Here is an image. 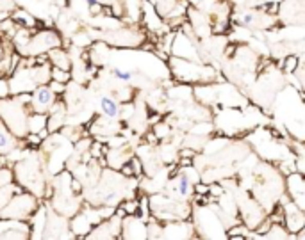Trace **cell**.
Listing matches in <instances>:
<instances>
[{"instance_id": "cell-20", "label": "cell", "mask_w": 305, "mask_h": 240, "mask_svg": "<svg viewBox=\"0 0 305 240\" xmlns=\"http://www.w3.org/2000/svg\"><path fill=\"white\" fill-rule=\"evenodd\" d=\"M150 4L154 6V9L157 11L163 20H166V16L173 11V7L179 4V0H150Z\"/></svg>"}, {"instance_id": "cell-33", "label": "cell", "mask_w": 305, "mask_h": 240, "mask_svg": "<svg viewBox=\"0 0 305 240\" xmlns=\"http://www.w3.org/2000/svg\"><path fill=\"white\" fill-rule=\"evenodd\" d=\"M11 96V89H9V78L0 77V98H7Z\"/></svg>"}, {"instance_id": "cell-34", "label": "cell", "mask_w": 305, "mask_h": 240, "mask_svg": "<svg viewBox=\"0 0 305 240\" xmlns=\"http://www.w3.org/2000/svg\"><path fill=\"white\" fill-rule=\"evenodd\" d=\"M193 192L195 194H209V183H203V182H200L198 180L197 183H193Z\"/></svg>"}, {"instance_id": "cell-8", "label": "cell", "mask_w": 305, "mask_h": 240, "mask_svg": "<svg viewBox=\"0 0 305 240\" xmlns=\"http://www.w3.org/2000/svg\"><path fill=\"white\" fill-rule=\"evenodd\" d=\"M282 210H284V226L289 233H296L305 228V210L296 206L293 201H288L285 198L280 200Z\"/></svg>"}, {"instance_id": "cell-16", "label": "cell", "mask_w": 305, "mask_h": 240, "mask_svg": "<svg viewBox=\"0 0 305 240\" xmlns=\"http://www.w3.org/2000/svg\"><path fill=\"white\" fill-rule=\"evenodd\" d=\"M120 108L122 107L118 105V102L111 96H102L100 98V111L105 119H116L120 114Z\"/></svg>"}, {"instance_id": "cell-7", "label": "cell", "mask_w": 305, "mask_h": 240, "mask_svg": "<svg viewBox=\"0 0 305 240\" xmlns=\"http://www.w3.org/2000/svg\"><path fill=\"white\" fill-rule=\"evenodd\" d=\"M55 102H58V95L48 88V84H40L31 91V108H32V112L47 114Z\"/></svg>"}, {"instance_id": "cell-26", "label": "cell", "mask_w": 305, "mask_h": 240, "mask_svg": "<svg viewBox=\"0 0 305 240\" xmlns=\"http://www.w3.org/2000/svg\"><path fill=\"white\" fill-rule=\"evenodd\" d=\"M154 134H156V137L157 139H166L169 134H171V128H169V125L168 123H163V121H159L156 126H154Z\"/></svg>"}, {"instance_id": "cell-9", "label": "cell", "mask_w": 305, "mask_h": 240, "mask_svg": "<svg viewBox=\"0 0 305 240\" xmlns=\"http://www.w3.org/2000/svg\"><path fill=\"white\" fill-rule=\"evenodd\" d=\"M120 238H146V221H143L138 215H125L122 219V231Z\"/></svg>"}, {"instance_id": "cell-6", "label": "cell", "mask_w": 305, "mask_h": 240, "mask_svg": "<svg viewBox=\"0 0 305 240\" xmlns=\"http://www.w3.org/2000/svg\"><path fill=\"white\" fill-rule=\"evenodd\" d=\"M120 231H122V219L118 215L112 213L111 217L104 219L97 226H93L89 230V233L86 235V238H97V240H115L120 238Z\"/></svg>"}, {"instance_id": "cell-27", "label": "cell", "mask_w": 305, "mask_h": 240, "mask_svg": "<svg viewBox=\"0 0 305 240\" xmlns=\"http://www.w3.org/2000/svg\"><path fill=\"white\" fill-rule=\"evenodd\" d=\"M268 219L271 221V224H284V210H282V205L280 203H277V206H275V210H273V213H271Z\"/></svg>"}, {"instance_id": "cell-19", "label": "cell", "mask_w": 305, "mask_h": 240, "mask_svg": "<svg viewBox=\"0 0 305 240\" xmlns=\"http://www.w3.org/2000/svg\"><path fill=\"white\" fill-rule=\"evenodd\" d=\"M9 16H11V20L20 25V27H27V29L36 27V18L31 16V14L24 9H16L13 14H9Z\"/></svg>"}, {"instance_id": "cell-30", "label": "cell", "mask_w": 305, "mask_h": 240, "mask_svg": "<svg viewBox=\"0 0 305 240\" xmlns=\"http://www.w3.org/2000/svg\"><path fill=\"white\" fill-rule=\"evenodd\" d=\"M91 139H77L75 141V151H77V155H82V153H86L89 149V146H91Z\"/></svg>"}, {"instance_id": "cell-29", "label": "cell", "mask_w": 305, "mask_h": 240, "mask_svg": "<svg viewBox=\"0 0 305 240\" xmlns=\"http://www.w3.org/2000/svg\"><path fill=\"white\" fill-rule=\"evenodd\" d=\"M129 164H130V167H132V171H134V176H138V178H141V176H143V172H145V169H143V164H141V160H139L138 157L130 155Z\"/></svg>"}, {"instance_id": "cell-12", "label": "cell", "mask_w": 305, "mask_h": 240, "mask_svg": "<svg viewBox=\"0 0 305 240\" xmlns=\"http://www.w3.org/2000/svg\"><path fill=\"white\" fill-rule=\"evenodd\" d=\"M143 14H145V21H146V25H148V31L157 32V34H166L169 29H171L166 21L157 14V11L154 9L152 4L146 2V0H143Z\"/></svg>"}, {"instance_id": "cell-21", "label": "cell", "mask_w": 305, "mask_h": 240, "mask_svg": "<svg viewBox=\"0 0 305 240\" xmlns=\"http://www.w3.org/2000/svg\"><path fill=\"white\" fill-rule=\"evenodd\" d=\"M262 238H278V240H284L289 238L288 230L284 228V224H271L270 230L262 235Z\"/></svg>"}, {"instance_id": "cell-1", "label": "cell", "mask_w": 305, "mask_h": 240, "mask_svg": "<svg viewBox=\"0 0 305 240\" xmlns=\"http://www.w3.org/2000/svg\"><path fill=\"white\" fill-rule=\"evenodd\" d=\"M45 164H43V155L41 153H25L24 159L16 160L14 164V182L18 185H22L25 190L32 192L36 198L43 200V190L47 185V180H45Z\"/></svg>"}, {"instance_id": "cell-31", "label": "cell", "mask_w": 305, "mask_h": 240, "mask_svg": "<svg viewBox=\"0 0 305 240\" xmlns=\"http://www.w3.org/2000/svg\"><path fill=\"white\" fill-rule=\"evenodd\" d=\"M24 141H25V144L32 146V148H37V146H41V142H43V139H41L40 136H37V134L27 132V134H25V137H24Z\"/></svg>"}, {"instance_id": "cell-37", "label": "cell", "mask_w": 305, "mask_h": 240, "mask_svg": "<svg viewBox=\"0 0 305 240\" xmlns=\"http://www.w3.org/2000/svg\"><path fill=\"white\" fill-rule=\"evenodd\" d=\"M120 172H122L125 178H134V171H132V167H130L129 162H125L122 167H120Z\"/></svg>"}, {"instance_id": "cell-39", "label": "cell", "mask_w": 305, "mask_h": 240, "mask_svg": "<svg viewBox=\"0 0 305 240\" xmlns=\"http://www.w3.org/2000/svg\"><path fill=\"white\" fill-rule=\"evenodd\" d=\"M91 14L93 16H100L102 14V4H91Z\"/></svg>"}, {"instance_id": "cell-18", "label": "cell", "mask_w": 305, "mask_h": 240, "mask_svg": "<svg viewBox=\"0 0 305 240\" xmlns=\"http://www.w3.org/2000/svg\"><path fill=\"white\" fill-rule=\"evenodd\" d=\"M47 126V114H40V112H31L27 118V132L37 134L41 128Z\"/></svg>"}, {"instance_id": "cell-2", "label": "cell", "mask_w": 305, "mask_h": 240, "mask_svg": "<svg viewBox=\"0 0 305 240\" xmlns=\"http://www.w3.org/2000/svg\"><path fill=\"white\" fill-rule=\"evenodd\" d=\"M168 61L173 75L182 82H213L218 78L216 71L211 66H202L197 61L189 62V59L171 57V55Z\"/></svg>"}, {"instance_id": "cell-17", "label": "cell", "mask_w": 305, "mask_h": 240, "mask_svg": "<svg viewBox=\"0 0 305 240\" xmlns=\"http://www.w3.org/2000/svg\"><path fill=\"white\" fill-rule=\"evenodd\" d=\"M24 190H25L24 187L18 185V183H14V182H11V183H7V185L0 187V208L9 203V200L14 196V194L24 192Z\"/></svg>"}, {"instance_id": "cell-35", "label": "cell", "mask_w": 305, "mask_h": 240, "mask_svg": "<svg viewBox=\"0 0 305 240\" xmlns=\"http://www.w3.org/2000/svg\"><path fill=\"white\" fill-rule=\"evenodd\" d=\"M209 194H211V196H214V198L223 196V194H225V187L218 185V183H213V185H209Z\"/></svg>"}, {"instance_id": "cell-11", "label": "cell", "mask_w": 305, "mask_h": 240, "mask_svg": "<svg viewBox=\"0 0 305 240\" xmlns=\"http://www.w3.org/2000/svg\"><path fill=\"white\" fill-rule=\"evenodd\" d=\"M285 185H288V194L291 196L293 203H295L296 206H300L302 210H305V182H303V172L293 171L291 174H288Z\"/></svg>"}, {"instance_id": "cell-14", "label": "cell", "mask_w": 305, "mask_h": 240, "mask_svg": "<svg viewBox=\"0 0 305 240\" xmlns=\"http://www.w3.org/2000/svg\"><path fill=\"white\" fill-rule=\"evenodd\" d=\"M45 221H47V205H43L40 201L37 208L34 210V213L27 221L29 226H31V238H43Z\"/></svg>"}, {"instance_id": "cell-15", "label": "cell", "mask_w": 305, "mask_h": 240, "mask_svg": "<svg viewBox=\"0 0 305 240\" xmlns=\"http://www.w3.org/2000/svg\"><path fill=\"white\" fill-rule=\"evenodd\" d=\"M47 57H48V62H50L52 66H55V68H61V70H68V71H70V68H71L70 55H68L61 47L52 48V50H48V52H47Z\"/></svg>"}, {"instance_id": "cell-22", "label": "cell", "mask_w": 305, "mask_h": 240, "mask_svg": "<svg viewBox=\"0 0 305 240\" xmlns=\"http://www.w3.org/2000/svg\"><path fill=\"white\" fill-rule=\"evenodd\" d=\"M300 61H302V57L300 55H288L285 59H282V62H280V68L284 73H291L293 75V71L296 70V66L300 64Z\"/></svg>"}, {"instance_id": "cell-10", "label": "cell", "mask_w": 305, "mask_h": 240, "mask_svg": "<svg viewBox=\"0 0 305 240\" xmlns=\"http://www.w3.org/2000/svg\"><path fill=\"white\" fill-rule=\"evenodd\" d=\"M195 237V226L186 219L168 221L161 231V238H191Z\"/></svg>"}, {"instance_id": "cell-13", "label": "cell", "mask_w": 305, "mask_h": 240, "mask_svg": "<svg viewBox=\"0 0 305 240\" xmlns=\"http://www.w3.org/2000/svg\"><path fill=\"white\" fill-rule=\"evenodd\" d=\"M22 146H24L22 139L14 136L0 118V155H7V153H11L16 148H22Z\"/></svg>"}, {"instance_id": "cell-23", "label": "cell", "mask_w": 305, "mask_h": 240, "mask_svg": "<svg viewBox=\"0 0 305 240\" xmlns=\"http://www.w3.org/2000/svg\"><path fill=\"white\" fill-rule=\"evenodd\" d=\"M50 80H58V82H63V84H68V82L71 80V73L68 70H61V68L52 66L50 68Z\"/></svg>"}, {"instance_id": "cell-28", "label": "cell", "mask_w": 305, "mask_h": 240, "mask_svg": "<svg viewBox=\"0 0 305 240\" xmlns=\"http://www.w3.org/2000/svg\"><path fill=\"white\" fill-rule=\"evenodd\" d=\"M14 182V174H13V169H9V167H0V187L2 185H7V183Z\"/></svg>"}, {"instance_id": "cell-24", "label": "cell", "mask_w": 305, "mask_h": 240, "mask_svg": "<svg viewBox=\"0 0 305 240\" xmlns=\"http://www.w3.org/2000/svg\"><path fill=\"white\" fill-rule=\"evenodd\" d=\"M111 73H112V77H115L116 80H120V82H132L134 77H136L134 71L122 70V68H112Z\"/></svg>"}, {"instance_id": "cell-4", "label": "cell", "mask_w": 305, "mask_h": 240, "mask_svg": "<svg viewBox=\"0 0 305 240\" xmlns=\"http://www.w3.org/2000/svg\"><path fill=\"white\" fill-rule=\"evenodd\" d=\"M63 45V39L55 31H41L31 36L27 47L24 48L22 57H34L37 54H47L52 48H58Z\"/></svg>"}, {"instance_id": "cell-3", "label": "cell", "mask_w": 305, "mask_h": 240, "mask_svg": "<svg viewBox=\"0 0 305 240\" xmlns=\"http://www.w3.org/2000/svg\"><path fill=\"white\" fill-rule=\"evenodd\" d=\"M40 205V198H36L32 192L14 194L9 200V203L0 208V219H16V221H29V217L34 213V210Z\"/></svg>"}, {"instance_id": "cell-40", "label": "cell", "mask_w": 305, "mask_h": 240, "mask_svg": "<svg viewBox=\"0 0 305 240\" xmlns=\"http://www.w3.org/2000/svg\"><path fill=\"white\" fill-rule=\"evenodd\" d=\"M7 16H9V13H7V11H0V21L6 20Z\"/></svg>"}, {"instance_id": "cell-36", "label": "cell", "mask_w": 305, "mask_h": 240, "mask_svg": "<svg viewBox=\"0 0 305 240\" xmlns=\"http://www.w3.org/2000/svg\"><path fill=\"white\" fill-rule=\"evenodd\" d=\"M197 149H193V148H184V149H180L179 151V159H195L197 157Z\"/></svg>"}, {"instance_id": "cell-32", "label": "cell", "mask_w": 305, "mask_h": 240, "mask_svg": "<svg viewBox=\"0 0 305 240\" xmlns=\"http://www.w3.org/2000/svg\"><path fill=\"white\" fill-rule=\"evenodd\" d=\"M66 85L68 84H63V82H58V80H48V88H50L55 95H65Z\"/></svg>"}, {"instance_id": "cell-38", "label": "cell", "mask_w": 305, "mask_h": 240, "mask_svg": "<svg viewBox=\"0 0 305 240\" xmlns=\"http://www.w3.org/2000/svg\"><path fill=\"white\" fill-rule=\"evenodd\" d=\"M145 139H146V142H150V146H156L157 142H159V139L156 137V134H154V132L146 134V136H145Z\"/></svg>"}, {"instance_id": "cell-5", "label": "cell", "mask_w": 305, "mask_h": 240, "mask_svg": "<svg viewBox=\"0 0 305 240\" xmlns=\"http://www.w3.org/2000/svg\"><path fill=\"white\" fill-rule=\"evenodd\" d=\"M43 238H75L70 230V219L58 213L50 205H47Z\"/></svg>"}, {"instance_id": "cell-25", "label": "cell", "mask_w": 305, "mask_h": 240, "mask_svg": "<svg viewBox=\"0 0 305 240\" xmlns=\"http://www.w3.org/2000/svg\"><path fill=\"white\" fill-rule=\"evenodd\" d=\"M123 210L127 212V215H138V210H139V200H125L122 205Z\"/></svg>"}]
</instances>
